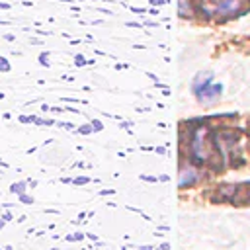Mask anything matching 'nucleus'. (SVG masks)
I'll return each instance as SVG.
<instances>
[{
	"label": "nucleus",
	"mask_w": 250,
	"mask_h": 250,
	"mask_svg": "<svg viewBox=\"0 0 250 250\" xmlns=\"http://www.w3.org/2000/svg\"><path fill=\"white\" fill-rule=\"evenodd\" d=\"M201 10L205 16H215L217 20L238 18L250 12V0H201Z\"/></svg>",
	"instance_id": "nucleus-1"
},
{
	"label": "nucleus",
	"mask_w": 250,
	"mask_h": 250,
	"mask_svg": "<svg viewBox=\"0 0 250 250\" xmlns=\"http://www.w3.org/2000/svg\"><path fill=\"white\" fill-rule=\"evenodd\" d=\"M188 14L191 16L193 14V8H191V0H188ZM180 16L186 18V0H180Z\"/></svg>",
	"instance_id": "nucleus-5"
},
{
	"label": "nucleus",
	"mask_w": 250,
	"mask_h": 250,
	"mask_svg": "<svg viewBox=\"0 0 250 250\" xmlns=\"http://www.w3.org/2000/svg\"><path fill=\"white\" fill-rule=\"evenodd\" d=\"M248 199H250V195H248Z\"/></svg>",
	"instance_id": "nucleus-6"
},
{
	"label": "nucleus",
	"mask_w": 250,
	"mask_h": 250,
	"mask_svg": "<svg viewBox=\"0 0 250 250\" xmlns=\"http://www.w3.org/2000/svg\"><path fill=\"white\" fill-rule=\"evenodd\" d=\"M221 90H223L221 84H213V86H209V88H201L197 94H199V100H201V102H213V100L219 98Z\"/></svg>",
	"instance_id": "nucleus-3"
},
{
	"label": "nucleus",
	"mask_w": 250,
	"mask_h": 250,
	"mask_svg": "<svg viewBox=\"0 0 250 250\" xmlns=\"http://www.w3.org/2000/svg\"><path fill=\"white\" fill-rule=\"evenodd\" d=\"M197 180V172L193 170V168H184L182 172H180V188H186V184L189 186V184H193Z\"/></svg>",
	"instance_id": "nucleus-4"
},
{
	"label": "nucleus",
	"mask_w": 250,
	"mask_h": 250,
	"mask_svg": "<svg viewBox=\"0 0 250 250\" xmlns=\"http://www.w3.org/2000/svg\"><path fill=\"white\" fill-rule=\"evenodd\" d=\"M189 150H191V156L197 162H209L215 156V148H213V143H211L207 127L193 129L191 141H189Z\"/></svg>",
	"instance_id": "nucleus-2"
}]
</instances>
